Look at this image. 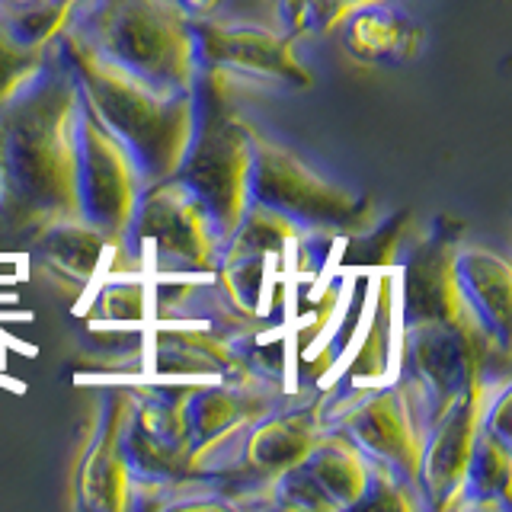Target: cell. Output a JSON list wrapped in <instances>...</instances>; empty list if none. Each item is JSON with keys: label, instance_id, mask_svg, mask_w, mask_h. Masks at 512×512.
<instances>
[{"label": "cell", "instance_id": "obj_2", "mask_svg": "<svg viewBox=\"0 0 512 512\" xmlns=\"http://www.w3.org/2000/svg\"><path fill=\"white\" fill-rule=\"evenodd\" d=\"M77 61L80 74H84L80 80L100 116L96 122L128 151L138 173L148 180L170 176L189 151L192 116L186 96L144 84L116 64L93 55L90 48H80Z\"/></svg>", "mask_w": 512, "mask_h": 512}, {"label": "cell", "instance_id": "obj_1", "mask_svg": "<svg viewBox=\"0 0 512 512\" xmlns=\"http://www.w3.org/2000/svg\"><path fill=\"white\" fill-rule=\"evenodd\" d=\"M77 90L26 87L0 106V196L23 218L77 221Z\"/></svg>", "mask_w": 512, "mask_h": 512}, {"label": "cell", "instance_id": "obj_6", "mask_svg": "<svg viewBox=\"0 0 512 512\" xmlns=\"http://www.w3.org/2000/svg\"><path fill=\"white\" fill-rule=\"evenodd\" d=\"M375 4H381V0H285L292 26L308 32L330 29L346 16H356L359 10H372Z\"/></svg>", "mask_w": 512, "mask_h": 512}, {"label": "cell", "instance_id": "obj_7", "mask_svg": "<svg viewBox=\"0 0 512 512\" xmlns=\"http://www.w3.org/2000/svg\"><path fill=\"white\" fill-rule=\"evenodd\" d=\"M400 42H404V36H400L397 23L381 20V16L368 10L356 13V23H352V48H356V55L362 58L391 55L400 48Z\"/></svg>", "mask_w": 512, "mask_h": 512}, {"label": "cell", "instance_id": "obj_4", "mask_svg": "<svg viewBox=\"0 0 512 512\" xmlns=\"http://www.w3.org/2000/svg\"><path fill=\"white\" fill-rule=\"evenodd\" d=\"M135 176V160L100 122H77V218L103 234L125 231L138 205Z\"/></svg>", "mask_w": 512, "mask_h": 512}, {"label": "cell", "instance_id": "obj_3", "mask_svg": "<svg viewBox=\"0 0 512 512\" xmlns=\"http://www.w3.org/2000/svg\"><path fill=\"white\" fill-rule=\"evenodd\" d=\"M90 52L170 93H180L192 71L183 16L164 0H112L100 16V42Z\"/></svg>", "mask_w": 512, "mask_h": 512}, {"label": "cell", "instance_id": "obj_5", "mask_svg": "<svg viewBox=\"0 0 512 512\" xmlns=\"http://www.w3.org/2000/svg\"><path fill=\"white\" fill-rule=\"evenodd\" d=\"M205 55L228 61L234 68L247 71H282V74H298V64L288 58L285 42L256 36V32H224V29H208L205 32Z\"/></svg>", "mask_w": 512, "mask_h": 512}]
</instances>
